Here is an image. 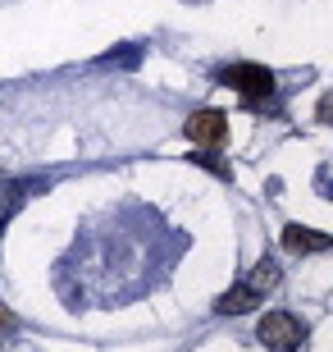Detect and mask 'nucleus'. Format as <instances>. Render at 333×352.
I'll return each mask as SVG.
<instances>
[{
	"label": "nucleus",
	"instance_id": "1a4fd4ad",
	"mask_svg": "<svg viewBox=\"0 0 333 352\" xmlns=\"http://www.w3.org/2000/svg\"><path fill=\"white\" fill-rule=\"evenodd\" d=\"M320 119H324V124H333V91L320 101Z\"/></svg>",
	"mask_w": 333,
	"mask_h": 352
},
{
	"label": "nucleus",
	"instance_id": "9d476101",
	"mask_svg": "<svg viewBox=\"0 0 333 352\" xmlns=\"http://www.w3.org/2000/svg\"><path fill=\"white\" fill-rule=\"evenodd\" d=\"M10 329H14V316H10V311H0V339H5Z\"/></svg>",
	"mask_w": 333,
	"mask_h": 352
},
{
	"label": "nucleus",
	"instance_id": "6e6552de",
	"mask_svg": "<svg viewBox=\"0 0 333 352\" xmlns=\"http://www.w3.org/2000/svg\"><path fill=\"white\" fill-rule=\"evenodd\" d=\"M192 160H196V165H201V170L219 174V179H224V183L233 179V170H229V165H224V160H215V156H210V151H201V156H192Z\"/></svg>",
	"mask_w": 333,
	"mask_h": 352
},
{
	"label": "nucleus",
	"instance_id": "0eeeda50",
	"mask_svg": "<svg viewBox=\"0 0 333 352\" xmlns=\"http://www.w3.org/2000/svg\"><path fill=\"white\" fill-rule=\"evenodd\" d=\"M137 60H141V46H128V51H110V55H101L96 65H105V69H110V65H124V69H133Z\"/></svg>",
	"mask_w": 333,
	"mask_h": 352
},
{
	"label": "nucleus",
	"instance_id": "7ed1b4c3",
	"mask_svg": "<svg viewBox=\"0 0 333 352\" xmlns=\"http://www.w3.org/2000/svg\"><path fill=\"white\" fill-rule=\"evenodd\" d=\"M256 339L265 343L269 352H297L301 343H306V320L292 311H269L265 320H260Z\"/></svg>",
	"mask_w": 333,
	"mask_h": 352
},
{
	"label": "nucleus",
	"instance_id": "20e7f679",
	"mask_svg": "<svg viewBox=\"0 0 333 352\" xmlns=\"http://www.w3.org/2000/svg\"><path fill=\"white\" fill-rule=\"evenodd\" d=\"M51 188V179H37V174H23V179H0V234L10 229V220L23 210L27 197H37Z\"/></svg>",
	"mask_w": 333,
	"mask_h": 352
},
{
	"label": "nucleus",
	"instance_id": "f03ea898",
	"mask_svg": "<svg viewBox=\"0 0 333 352\" xmlns=\"http://www.w3.org/2000/svg\"><path fill=\"white\" fill-rule=\"evenodd\" d=\"M219 82H224V87H233L246 105L269 101V96H274V87H279V82H274V74H269L265 65H229L224 74H219Z\"/></svg>",
	"mask_w": 333,
	"mask_h": 352
},
{
	"label": "nucleus",
	"instance_id": "423d86ee",
	"mask_svg": "<svg viewBox=\"0 0 333 352\" xmlns=\"http://www.w3.org/2000/svg\"><path fill=\"white\" fill-rule=\"evenodd\" d=\"M333 238L320 234V229H306V224H288L283 229V252H292V256H310V252H329Z\"/></svg>",
	"mask_w": 333,
	"mask_h": 352
},
{
	"label": "nucleus",
	"instance_id": "f257e3e1",
	"mask_svg": "<svg viewBox=\"0 0 333 352\" xmlns=\"http://www.w3.org/2000/svg\"><path fill=\"white\" fill-rule=\"evenodd\" d=\"M279 279H283V270L274 261H260L256 270L246 274V279H238V284L224 293V298L215 302V311L219 316H242V311H251L256 302H265V293H274L279 288Z\"/></svg>",
	"mask_w": 333,
	"mask_h": 352
},
{
	"label": "nucleus",
	"instance_id": "39448f33",
	"mask_svg": "<svg viewBox=\"0 0 333 352\" xmlns=\"http://www.w3.org/2000/svg\"><path fill=\"white\" fill-rule=\"evenodd\" d=\"M183 129H187V138H192L196 146H219L229 138V115H224V110H196Z\"/></svg>",
	"mask_w": 333,
	"mask_h": 352
}]
</instances>
